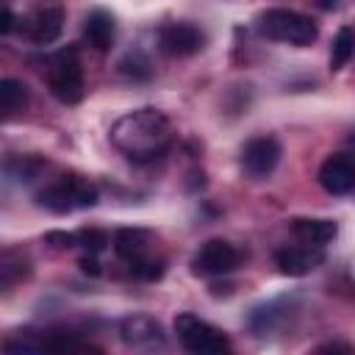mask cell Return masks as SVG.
<instances>
[{
  "label": "cell",
  "mask_w": 355,
  "mask_h": 355,
  "mask_svg": "<svg viewBox=\"0 0 355 355\" xmlns=\"http://www.w3.org/2000/svg\"><path fill=\"white\" fill-rule=\"evenodd\" d=\"M319 186L327 191V194H349L355 189V155L349 153H333L322 161L319 166Z\"/></svg>",
  "instance_id": "obj_12"
},
{
  "label": "cell",
  "mask_w": 355,
  "mask_h": 355,
  "mask_svg": "<svg viewBox=\"0 0 355 355\" xmlns=\"http://www.w3.org/2000/svg\"><path fill=\"white\" fill-rule=\"evenodd\" d=\"M111 244H114V252H116L122 261L133 263V261H139V258L150 255L153 233H150V230H144V227H119V230L114 233Z\"/></svg>",
  "instance_id": "obj_16"
},
{
  "label": "cell",
  "mask_w": 355,
  "mask_h": 355,
  "mask_svg": "<svg viewBox=\"0 0 355 355\" xmlns=\"http://www.w3.org/2000/svg\"><path fill=\"white\" fill-rule=\"evenodd\" d=\"M67 8L64 0H39L19 17V31L33 44H53L64 31Z\"/></svg>",
  "instance_id": "obj_6"
},
{
  "label": "cell",
  "mask_w": 355,
  "mask_h": 355,
  "mask_svg": "<svg viewBox=\"0 0 355 355\" xmlns=\"http://www.w3.org/2000/svg\"><path fill=\"white\" fill-rule=\"evenodd\" d=\"M241 252L225 239H208L191 258V272L200 277H222L239 269Z\"/></svg>",
  "instance_id": "obj_8"
},
{
  "label": "cell",
  "mask_w": 355,
  "mask_h": 355,
  "mask_svg": "<svg viewBox=\"0 0 355 355\" xmlns=\"http://www.w3.org/2000/svg\"><path fill=\"white\" fill-rule=\"evenodd\" d=\"M255 28L261 36L280 42V44H291V47H311L319 36V28L308 14L283 8V6L261 11L255 17Z\"/></svg>",
  "instance_id": "obj_2"
},
{
  "label": "cell",
  "mask_w": 355,
  "mask_h": 355,
  "mask_svg": "<svg viewBox=\"0 0 355 355\" xmlns=\"http://www.w3.org/2000/svg\"><path fill=\"white\" fill-rule=\"evenodd\" d=\"M111 239L114 236H108V230H103V227H83V230H78V244L86 252H103L111 244Z\"/></svg>",
  "instance_id": "obj_23"
},
{
  "label": "cell",
  "mask_w": 355,
  "mask_h": 355,
  "mask_svg": "<svg viewBox=\"0 0 355 355\" xmlns=\"http://www.w3.org/2000/svg\"><path fill=\"white\" fill-rule=\"evenodd\" d=\"M275 263L283 275L288 277H302L311 275L313 269H319L324 263V247H313V244H286L280 250H275Z\"/></svg>",
  "instance_id": "obj_11"
},
{
  "label": "cell",
  "mask_w": 355,
  "mask_h": 355,
  "mask_svg": "<svg viewBox=\"0 0 355 355\" xmlns=\"http://www.w3.org/2000/svg\"><path fill=\"white\" fill-rule=\"evenodd\" d=\"M97 200H100L97 186L89 183L83 175H61L58 180L36 191V205H42L50 214H72V211L94 208Z\"/></svg>",
  "instance_id": "obj_4"
},
{
  "label": "cell",
  "mask_w": 355,
  "mask_h": 355,
  "mask_svg": "<svg viewBox=\"0 0 355 355\" xmlns=\"http://www.w3.org/2000/svg\"><path fill=\"white\" fill-rule=\"evenodd\" d=\"M158 47L172 58H189L205 47V33L191 22H166L158 28Z\"/></svg>",
  "instance_id": "obj_10"
},
{
  "label": "cell",
  "mask_w": 355,
  "mask_h": 355,
  "mask_svg": "<svg viewBox=\"0 0 355 355\" xmlns=\"http://www.w3.org/2000/svg\"><path fill=\"white\" fill-rule=\"evenodd\" d=\"M111 144L133 164H153L164 158L175 144V128L161 108L144 105L122 114L111 130Z\"/></svg>",
  "instance_id": "obj_1"
},
{
  "label": "cell",
  "mask_w": 355,
  "mask_h": 355,
  "mask_svg": "<svg viewBox=\"0 0 355 355\" xmlns=\"http://www.w3.org/2000/svg\"><path fill=\"white\" fill-rule=\"evenodd\" d=\"M17 22H19V19H17V17H14V11L6 6V8H3V19H0V33H3V36H8V33L17 28Z\"/></svg>",
  "instance_id": "obj_26"
},
{
  "label": "cell",
  "mask_w": 355,
  "mask_h": 355,
  "mask_svg": "<svg viewBox=\"0 0 355 355\" xmlns=\"http://www.w3.org/2000/svg\"><path fill=\"white\" fill-rule=\"evenodd\" d=\"M164 272H166L164 258L144 255V258H139V261H133V263H130V275H133L136 280H141V283H155V280H161V277H164Z\"/></svg>",
  "instance_id": "obj_22"
},
{
  "label": "cell",
  "mask_w": 355,
  "mask_h": 355,
  "mask_svg": "<svg viewBox=\"0 0 355 355\" xmlns=\"http://www.w3.org/2000/svg\"><path fill=\"white\" fill-rule=\"evenodd\" d=\"M116 39V22H114V14L105 11V8H92L83 19V42L97 50V53H105L111 50Z\"/></svg>",
  "instance_id": "obj_14"
},
{
  "label": "cell",
  "mask_w": 355,
  "mask_h": 355,
  "mask_svg": "<svg viewBox=\"0 0 355 355\" xmlns=\"http://www.w3.org/2000/svg\"><path fill=\"white\" fill-rule=\"evenodd\" d=\"M355 55V31L352 28H338L333 47H330V69H341L349 58Z\"/></svg>",
  "instance_id": "obj_20"
},
{
  "label": "cell",
  "mask_w": 355,
  "mask_h": 355,
  "mask_svg": "<svg viewBox=\"0 0 355 355\" xmlns=\"http://www.w3.org/2000/svg\"><path fill=\"white\" fill-rule=\"evenodd\" d=\"M119 338L125 347H133V349H155V347H164V341H166L161 322H155L153 316L122 319L119 322Z\"/></svg>",
  "instance_id": "obj_13"
},
{
  "label": "cell",
  "mask_w": 355,
  "mask_h": 355,
  "mask_svg": "<svg viewBox=\"0 0 355 355\" xmlns=\"http://www.w3.org/2000/svg\"><path fill=\"white\" fill-rule=\"evenodd\" d=\"M28 105V86L22 80H14V78H3L0 80V111L6 116L22 111Z\"/></svg>",
  "instance_id": "obj_19"
},
{
  "label": "cell",
  "mask_w": 355,
  "mask_h": 355,
  "mask_svg": "<svg viewBox=\"0 0 355 355\" xmlns=\"http://www.w3.org/2000/svg\"><path fill=\"white\" fill-rule=\"evenodd\" d=\"M316 3H319V8H324V11L336 8V0H316Z\"/></svg>",
  "instance_id": "obj_27"
},
{
  "label": "cell",
  "mask_w": 355,
  "mask_h": 355,
  "mask_svg": "<svg viewBox=\"0 0 355 355\" xmlns=\"http://www.w3.org/2000/svg\"><path fill=\"white\" fill-rule=\"evenodd\" d=\"M116 69H119V75H125V78H130V80H147V78L153 75V64H150V58H147L141 50L128 53V55L116 64Z\"/></svg>",
  "instance_id": "obj_21"
},
{
  "label": "cell",
  "mask_w": 355,
  "mask_h": 355,
  "mask_svg": "<svg viewBox=\"0 0 355 355\" xmlns=\"http://www.w3.org/2000/svg\"><path fill=\"white\" fill-rule=\"evenodd\" d=\"M47 164L36 155H8L6 158V175L14 180V183H31L42 175Z\"/></svg>",
  "instance_id": "obj_18"
},
{
  "label": "cell",
  "mask_w": 355,
  "mask_h": 355,
  "mask_svg": "<svg viewBox=\"0 0 355 355\" xmlns=\"http://www.w3.org/2000/svg\"><path fill=\"white\" fill-rule=\"evenodd\" d=\"M280 155H283L280 141H277L275 136L263 133V136H252V139L244 141L239 161H241V169H244L247 178L263 180V178H269V175L277 169Z\"/></svg>",
  "instance_id": "obj_7"
},
{
  "label": "cell",
  "mask_w": 355,
  "mask_h": 355,
  "mask_svg": "<svg viewBox=\"0 0 355 355\" xmlns=\"http://www.w3.org/2000/svg\"><path fill=\"white\" fill-rule=\"evenodd\" d=\"M291 233L305 244L327 247L338 236V225L333 219H322V216H297V219H291Z\"/></svg>",
  "instance_id": "obj_15"
},
{
  "label": "cell",
  "mask_w": 355,
  "mask_h": 355,
  "mask_svg": "<svg viewBox=\"0 0 355 355\" xmlns=\"http://www.w3.org/2000/svg\"><path fill=\"white\" fill-rule=\"evenodd\" d=\"M44 80L50 94L64 103V105H75L83 100L86 92V80H83V64L75 47H61L53 55H47L44 61Z\"/></svg>",
  "instance_id": "obj_3"
},
{
  "label": "cell",
  "mask_w": 355,
  "mask_h": 355,
  "mask_svg": "<svg viewBox=\"0 0 355 355\" xmlns=\"http://www.w3.org/2000/svg\"><path fill=\"white\" fill-rule=\"evenodd\" d=\"M172 327H175V336H178V341L186 352H194V355L230 352V338L219 327H214L211 322L200 319L197 313H189V311L178 313Z\"/></svg>",
  "instance_id": "obj_5"
},
{
  "label": "cell",
  "mask_w": 355,
  "mask_h": 355,
  "mask_svg": "<svg viewBox=\"0 0 355 355\" xmlns=\"http://www.w3.org/2000/svg\"><path fill=\"white\" fill-rule=\"evenodd\" d=\"M44 241H47V244H53V247H58V250H69V247H75V244H78V233L50 230V233H44Z\"/></svg>",
  "instance_id": "obj_24"
},
{
  "label": "cell",
  "mask_w": 355,
  "mask_h": 355,
  "mask_svg": "<svg viewBox=\"0 0 355 355\" xmlns=\"http://www.w3.org/2000/svg\"><path fill=\"white\" fill-rule=\"evenodd\" d=\"M78 266H80L86 275H92V277L103 275V269H100V261H97V252H86V255L78 261Z\"/></svg>",
  "instance_id": "obj_25"
},
{
  "label": "cell",
  "mask_w": 355,
  "mask_h": 355,
  "mask_svg": "<svg viewBox=\"0 0 355 355\" xmlns=\"http://www.w3.org/2000/svg\"><path fill=\"white\" fill-rule=\"evenodd\" d=\"M294 308H297V300L294 297H272V300H263V302H258V305L250 308L247 327L258 338L272 336L275 330H280L288 322V316H291Z\"/></svg>",
  "instance_id": "obj_9"
},
{
  "label": "cell",
  "mask_w": 355,
  "mask_h": 355,
  "mask_svg": "<svg viewBox=\"0 0 355 355\" xmlns=\"http://www.w3.org/2000/svg\"><path fill=\"white\" fill-rule=\"evenodd\" d=\"M31 272H33L31 258L22 250H6L0 255V286H3V291H11L17 283L28 280Z\"/></svg>",
  "instance_id": "obj_17"
}]
</instances>
